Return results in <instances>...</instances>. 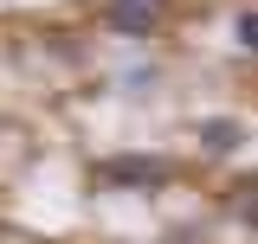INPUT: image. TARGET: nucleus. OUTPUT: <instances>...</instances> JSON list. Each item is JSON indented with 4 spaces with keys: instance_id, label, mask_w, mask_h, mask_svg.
I'll return each instance as SVG.
<instances>
[{
    "instance_id": "nucleus-1",
    "label": "nucleus",
    "mask_w": 258,
    "mask_h": 244,
    "mask_svg": "<svg viewBox=\"0 0 258 244\" xmlns=\"http://www.w3.org/2000/svg\"><path fill=\"white\" fill-rule=\"evenodd\" d=\"M97 186H110V193H155V186L174 180V167L161 161V154H103L91 167Z\"/></svg>"
},
{
    "instance_id": "nucleus-2",
    "label": "nucleus",
    "mask_w": 258,
    "mask_h": 244,
    "mask_svg": "<svg viewBox=\"0 0 258 244\" xmlns=\"http://www.w3.org/2000/svg\"><path fill=\"white\" fill-rule=\"evenodd\" d=\"M103 20H110V32H123V39H149L155 20H161V0H110Z\"/></svg>"
},
{
    "instance_id": "nucleus-3",
    "label": "nucleus",
    "mask_w": 258,
    "mask_h": 244,
    "mask_svg": "<svg viewBox=\"0 0 258 244\" xmlns=\"http://www.w3.org/2000/svg\"><path fill=\"white\" fill-rule=\"evenodd\" d=\"M239 142H245V122L239 116H207L200 122V148L207 154H239Z\"/></svg>"
},
{
    "instance_id": "nucleus-4",
    "label": "nucleus",
    "mask_w": 258,
    "mask_h": 244,
    "mask_svg": "<svg viewBox=\"0 0 258 244\" xmlns=\"http://www.w3.org/2000/svg\"><path fill=\"white\" fill-rule=\"evenodd\" d=\"M232 45H239V52H258V7H245V13L232 20Z\"/></svg>"
},
{
    "instance_id": "nucleus-5",
    "label": "nucleus",
    "mask_w": 258,
    "mask_h": 244,
    "mask_svg": "<svg viewBox=\"0 0 258 244\" xmlns=\"http://www.w3.org/2000/svg\"><path fill=\"white\" fill-rule=\"evenodd\" d=\"M232 212H239V225H252V231H258V180H239V199H232Z\"/></svg>"
}]
</instances>
